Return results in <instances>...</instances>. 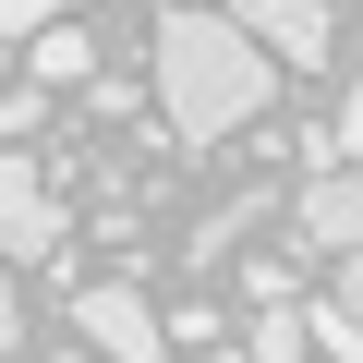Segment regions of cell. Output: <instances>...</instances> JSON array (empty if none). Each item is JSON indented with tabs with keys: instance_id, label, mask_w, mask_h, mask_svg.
Masks as SVG:
<instances>
[{
	"instance_id": "6da1fadb",
	"label": "cell",
	"mask_w": 363,
	"mask_h": 363,
	"mask_svg": "<svg viewBox=\"0 0 363 363\" xmlns=\"http://www.w3.org/2000/svg\"><path fill=\"white\" fill-rule=\"evenodd\" d=\"M157 109H169V133L182 145H218V133H242V121H267V97H279V61L230 25V13H157Z\"/></svg>"
},
{
	"instance_id": "7a4b0ae2",
	"label": "cell",
	"mask_w": 363,
	"mask_h": 363,
	"mask_svg": "<svg viewBox=\"0 0 363 363\" xmlns=\"http://www.w3.org/2000/svg\"><path fill=\"white\" fill-rule=\"evenodd\" d=\"M73 339H85V351H109V363H169V327H157V303H145L133 279L73 291Z\"/></svg>"
},
{
	"instance_id": "3957f363",
	"label": "cell",
	"mask_w": 363,
	"mask_h": 363,
	"mask_svg": "<svg viewBox=\"0 0 363 363\" xmlns=\"http://www.w3.org/2000/svg\"><path fill=\"white\" fill-rule=\"evenodd\" d=\"M73 242V218H61V194H49V182H37V157H13V145H0V267H49Z\"/></svg>"
},
{
	"instance_id": "277c9868",
	"label": "cell",
	"mask_w": 363,
	"mask_h": 363,
	"mask_svg": "<svg viewBox=\"0 0 363 363\" xmlns=\"http://www.w3.org/2000/svg\"><path fill=\"white\" fill-rule=\"evenodd\" d=\"M267 61H327V0H218Z\"/></svg>"
},
{
	"instance_id": "5b68a950",
	"label": "cell",
	"mask_w": 363,
	"mask_h": 363,
	"mask_svg": "<svg viewBox=\"0 0 363 363\" xmlns=\"http://www.w3.org/2000/svg\"><path fill=\"white\" fill-rule=\"evenodd\" d=\"M291 218H303V242H315V255H363V169H315Z\"/></svg>"
},
{
	"instance_id": "8992f818",
	"label": "cell",
	"mask_w": 363,
	"mask_h": 363,
	"mask_svg": "<svg viewBox=\"0 0 363 363\" xmlns=\"http://www.w3.org/2000/svg\"><path fill=\"white\" fill-rule=\"evenodd\" d=\"M25 73H37V85H97V37H85V13L49 25V37H25Z\"/></svg>"
},
{
	"instance_id": "52a82bcc",
	"label": "cell",
	"mask_w": 363,
	"mask_h": 363,
	"mask_svg": "<svg viewBox=\"0 0 363 363\" xmlns=\"http://www.w3.org/2000/svg\"><path fill=\"white\" fill-rule=\"evenodd\" d=\"M242 363H315V327H303V303H267V315L242 327Z\"/></svg>"
},
{
	"instance_id": "ba28073f",
	"label": "cell",
	"mask_w": 363,
	"mask_h": 363,
	"mask_svg": "<svg viewBox=\"0 0 363 363\" xmlns=\"http://www.w3.org/2000/svg\"><path fill=\"white\" fill-rule=\"evenodd\" d=\"M303 327H315V351H327V363H363V315H339V303H315Z\"/></svg>"
},
{
	"instance_id": "9c48e42d",
	"label": "cell",
	"mask_w": 363,
	"mask_h": 363,
	"mask_svg": "<svg viewBox=\"0 0 363 363\" xmlns=\"http://www.w3.org/2000/svg\"><path fill=\"white\" fill-rule=\"evenodd\" d=\"M85 0H0V37H49V25H73Z\"/></svg>"
},
{
	"instance_id": "30bf717a",
	"label": "cell",
	"mask_w": 363,
	"mask_h": 363,
	"mask_svg": "<svg viewBox=\"0 0 363 363\" xmlns=\"http://www.w3.org/2000/svg\"><path fill=\"white\" fill-rule=\"evenodd\" d=\"M37 121H49V85H0V145H25Z\"/></svg>"
},
{
	"instance_id": "8fae6325",
	"label": "cell",
	"mask_w": 363,
	"mask_h": 363,
	"mask_svg": "<svg viewBox=\"0 0 363 363\" xmlns=\"http://www.w3.org/2000/svg\"><path fill=\"white\" fill-rule=\"evenodd\" d=\"M327 169H363V85H351V109H339V133H327Z\"/></svg>"
},
{
	"instance_id": "7c38bea8",
	"label": "cell",
	"mask_w": 363,
	"mask_h": 363,
	"mask_svg": "<svg viewBox=\"0 0 363 363\" xmlns=\"http://www.w3.org/2000/svg\"><path fill=\"white\" fill-rule=\"evenodd\" d=\"M339 315H363V255H339V291H327Z\"/></svg>"
},
{
	"instance_id": "4fadbf2b",
	"label": "cell",
	"mask_w": 363,
	"mask_h": 363,
	"mask_svg": "<svg viewBox=\"0 0 363 363\" xmlns=\"http://www.w3.org/2000/svg\"><path fill=\"white\" fill-rule=\"evenodd\" d=\"M25 339V303H13V267H0V351Z\"/></svg>"
},
{
	"instance_id": "5bb4252c",
	"label": "cell",
	"mask_w": 363,
	"mask_h": 363,
	"mask_svg": "<svg viewBox=\"0 0 363 363\" xmlns=\"http://www.w3.org/2000/svg\"><path fill=\"white\" fill-rule=\"evenodd\" d=\"M61 363H109V351H85V339H73V351H61Z\"/></svg>"
},
{
	"instance_id": "9a60e30c",
	"label": "cell",
	"mask_w": 363,
	"mask_h": 363,
	"mask_svg": "<svg viewBox=\"0 0 363 363\" xmlns=\"http://www.w3.org/2000/svg\"><path fill=\"white\" fill-rule=\"evenodd\" d=\"M206 363H242V351H206Z\"/></svg>"
},
{
	"instance_id": "2e32d148",
	"label": "cell",
	"mask_w": 363,
	"mask_h": 363,
	"mask_svg": "<svg viewBox=\"0 0 363 363\" xmlns=\"http://www.w3.org/2000/svg\"><path fill=\"white\" fill-rule=\"evenodd\" d=\"M0 61H13V37H0Z\"/></svg>"
},
{
	"instance_id": "e0dca14e",
	"label": "cell",
	"mask_w": 363,
	"mask_h": 363,
	"mask_svg": "<svg viewBox=\"0 0 363 363\" xmlns=\"http://www.w3.org/2000/svg\"><path fill=\"white\" fill-rule=\"evenodd\" d=\"M0 363H25V351H0Z\"/></svg>"
}]
</instances>
